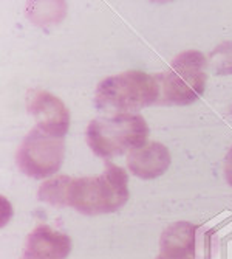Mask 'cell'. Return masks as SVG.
<instances>
[{"instance_id": "6da1fadb", "label": "cell", "mask_w": 232, "mask_h": 259, "mask_svg": "<svg viewBox=\"0 0 232 259\" xmlns=\"http://www.w3.org/2000/svg\"><path fill=\"white\" fill-rule=\"evenodd\" d=\"M129 176L105 160V169L98 176L73 179L70 183L68 205L82 214L95 216L118 211L129 200Z\"/></svg>"}, {"instance_id": "7a4b0ae2", "label": "cell", "mask_w": 232, "mask_h": 259, "mask_svg": "<svg viewBox=\"0 0 232 259\" xmlns=\"http://www.w3.org/2000/svg\"><path fill=\"white\" fill-rule=\"evenodd\" d=\"M149 126L141 115L123 113L93 120L85 131L88 148L102 158L130 152L146 145Z\"/></svg>"}, {"instance_id": "3957f363", "label": "cell", "mask_w": 232, "mask_h": 259, "mask_svg": "<svg viewBox=\"0 0 232 259\" xmlns=\"http://www.w3.org/2000/svg\"><path fill=\"white\" fill-rule=\"evenodd\" d=\"M161 95L156 76L130 70L105 78L96 89V106L114 115L132 113L153 104Z\"/></svg>"}, {"instance_id": "277c9868", "label": "cell", "mask_w": 232, "mask_h": 259, "mask_svg": "<svg viewBox=\"0 0 232 259\" xmlns=\"http://www.w3.org/2000/svg\"><path fill=\"white\" fill-rule=\"evenodd\" d=\"M207 59L203 53L189 50L180 53L166 72L156 76L164 103L188 106L197 101L206 89Z\"/></svg>"}, {"instance_id": "5b68a950", "label": "cell", "mask_w": 232, "mask_h": 259, "mask_svg": "<svg viewBox=\"0 0 232 259\" xmlns=\"http://www.w3.org/2000/svg\"><path fill=\"white\" fill-rule=\"evenodd\" d=\"M64 155V137L46 134L36 127L22 141L16 160L23 174L33 179H45L61 169Z\"/></svg>"}, {"instance_id": "8992f818", "label": "cell", "mask_w": 232, "mask_h": 259, "mask_svg": "<svg viewBox=\"0 0 232 259\" xmlns=\"http://www.w3.org/2000/svg\"><path fill=\"white\" fill-rule=\"evenodd\" d=\"M27 109L36 118L40 131L65 137L70 127V113L57 97L45 90H31L27 95Z\"/></svg>"}, {"instance_id": "52a82bcc", "label": "cell", "mask_w": 232, "mask_h": 259, "mask_svg": "<svg viewBox=\"0 0 232 259\" xmlns=\"http://www.w3.org/2000/svg\"><path fill=\"white\" fill-rule=\"evenodd\" d=\"M72 251V239L48 225L36 227L27 239L25 257L28 259H65Z\"/></svg>"}, {"instance_id": "ba28073f", "label": "cell", "mask_w": 232, "mask_h": 259, "mask_svg": "<svg viewBox=\"0 0 232 259\" xmlns=\"http://www.w3.org/2000/svg\"><path fill=\"white\" fill-rule=\"evenodd\" d=\"M169 166H170V152L164 145L156 143V141H150V143L139 146L130 151L127 155L129 171L133 176L144 180H150L162 176Z\"/></svg>"}, {"instance_id": "9c48e42d", "label": "cell", "mask_w": 232, "mask_h": 259, "mask_svg": "<svg viewBox=\"0 0 232 259\" xmlns=\"http://www.w3.org/2000/svg\"><path fill=\"white\" fill-rule=\"evenodd\" d=\"M197 231V225L186 221H180L167 227L159 239V254L180 259H195Z\"/></svg>"}, {"instance_id": "30bf717a", "label": "cell", "mask_w": 232, "mask_h": 259, "mask_svg": "<svg viewBox=\"0 0 232 259\" xmlns=\"http://www.w3.org/2000/svg\"><path fill=\"white\" fill-rule=\"evenodd\" d=\"M72 180L73 179L68 176H54L53 179L46 180L40 185V188L37 190V199L57 208L70 206L68 191Z\"/></svg>"}, {"instance_id": "8fae6325", "label": "cell", "mask_w": 232, "mask_h": 259, "mask_svg": "<svg viewBox=\"0 0 232 259\" xmlns=\"http://www.w3.org/2000/svg\"><path fill=\"white\" fill-rule=\"evenodd\" d=\"M65 8L64 2H30L27 5V16L34 25H48L65 16Z\"/></svg>"}, {"instance_id": "7c38bea8", "label": "cell", "mask_w": 232, "mask_h": 259, "mask_svg": "<svg viewBox=\"0 0 232 259\" xmlns=\"http://www.w3.org/2000/svg\"><path fill=\"white\" fill-rule=\"evenodd\" d=\"M209 61L217 75H232V40L215 47L209 55Z\"/></svg>"}, {"instance_id": "4fadbf2b", "label": "cell", "mask_w": 232, "mask_h": 259, "mask_svg": "<svg viewBox=\"0 0 232 259\" xmlns=\"http://www.w3.org/2000/svg\"><path fill=\"white\" fill-rule=\"evenodd\" d=\"M224 177H226V182L232 186V148L229 149L224 158Z\"/></svg>"}, {"instance_id": "5bb4252c", "label": "cell", "mask_w": 232, "mask_h": 259, "mask_svg": "<svg viewBox=\"0 0 232 259\" xmlns=\"http://www.w3.org/2000/svg\"><path fill=\"white\" fill-rule=\"evenodd\" d=\"M156 259H180V257H170V256H164V254H159Z\"/></svg>"}, {"instance_id": "9a60e30c", "label": "cell", "mask_w": 232, "mask_h": 259, "mask_svg": "<svg viewBox=\"0 0 232 259\" xmlns=\"http://www.w3.org/2000/svg\"><path fill=\"white\" fill-rule=\"evenodd\" d=\"M22 259H28V257H25V256H23V257H22Z\"/></svg>"}]
</instances>
